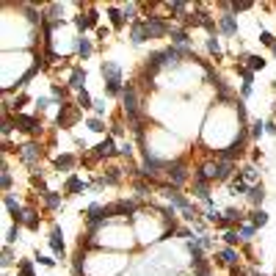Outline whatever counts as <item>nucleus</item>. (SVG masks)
Listing matches in <instances>:
<instances>
[{
	"instance_id": "nucleus-1",
	"label": "nucleus",
	"mask_w": 276,
	"mask_h": 276,
	"mask_svg": "<svg viewBox=\"0 0 276 276\" xmlns=\"http://www.w3.org/2000/svg\"><path fill=\"white\" fill-rule=\"evenodd\" d=\"M86 243L97 246V248H127V251H130L138 243V238H136V229H130L124 221L108 218V221H103L94 232L86 235Z\"/></svg>"
},
{
	"instance_id": "nucleus-2",
	"label": "nucleus",
	"mask_w": 276,
	"mask_h": 276,
	"mask_svg": "<svg viewBox=\"0 0 276 276\" xmlns=\"http://www.w3.org/2000/svg\"><path fill=\"white\" fill-rule=\"evenodd\" d=\"M100 260H103L100 251L86 254V260L77 257V262H75L77 276H119L127 268V257H122V254H105V262H100Z\"/></svg>"
},
{
	"instance_id": "nucleus-3",
	"label": "nucleus",
	"mask_w": 276,
	"mask_h": 276,
	"mask_svg": "<svg viewBox=\"0 0 276 276\" xmlns=\"http://www.w3.org/2000/svg\"><path fill=\"white\" fill-rule=\"evenodd\" d=\"M122 108H124V113H127V119H130V122H138V119H141V113H138V94H136V89H133V86H127V89H124V94H122Z\"/></svg>"
},
{
	"instance_id": "nucleus-4",
	"label": "nucleus",
	"mask_w": 276,
	"mask_h": 276,
	"mask_svg": "<svg viewBox=\"0 0 276 276\" xmlns=\"http://www.w3.org/2000/svg\"><path fill=\"white\" fill-rule=\"evenodd\" d=\"M3 202H6V210H8V215L14 218V224H17V227H22V221H25V207L14 199L11 193H6V199H3Z\"/></svg>"
},
{
	"instance_id": "nucleus-5",
	"label": "nucleus",
	"mask_w": 276,
	"mask_h": 276,
	"mask_svg": "<svg viewBox=\"0 0 276 276\" xmlns=\"http://www.w3.org/2000/svg\"><path fill=\"white\" fill-rule=\"evenodd\" d=\"M163 174L172 179V188H179V185H182V182L188 179V169H185V166H179V163H174V166L169 163Z\"/></svg>"
},
{
	"instance_id": "nucleus-6",
	"label": "nucleus",
	"mask_w": 276,
	"mask_h": 276,
	"mask_svg": "<svg viewBox=\"0 0 276 276\" xmlns=\"http://www.w3.org/2000/svg\"><path fill=\"white\" fill-rule=\"evenodd\" d=\"M163 196L172 202V210H182V213H185V210H191V207H193L191 199H185V196H182V193H177L174 188H166Z\"/></svg>"
},
{
	"instance_id": "nucleus-7",
	"label": "nucleus",
	"mask_w": 276,
	"mask_h": 276,
	"mask_svg": "<svg viewBox=\"0 0 276 276\" xmlns=\"http://www.w3.org/2000/svg\"><path fill=\"white\" fill-rule=\"evenodd\" d=\"M193 196L202 202V205H210L213 202V193H210V182H205V179L193 177Z\"/></svg>"
},
{
	"instance_id": "nucleus-8",
	"label": "nucleus",
	"mask_w": 276,
	"mask_h": 276,
	"mask_svg": "<svg viewBox=\"0 0 276 276\" xmlns=\"http://www.w3.org/2000/svg\"><path fill=\"white\" fill-rule=\"evenodd\" d=\"M149 39V31H146V20H136L130 25V41L133 44H144Z\"/></svg>"
},
{
	"instance_id": "nucleus-9",
	"label": "nucleus",
	"mask_w": 276,
	"mask_h": 276,
	"mask_svg": "<svg viewBox=\"0 0 276 276\" xmlns=\"http://www.w3.org/2000/svg\"><path fill=\"white\" fill-rule=\"evenodd\" d=\"M14 124H17L20 130H25V133H36L41 127L39 116H25V113H17V116H14Z\"/></svg>"
},
{
	"instance_id": "nucleus-10",
	"label": "nucleus",
	"mask_w": 276,
	"mask_h": 276,
	"mask_svg": "<svg viewBox=\"0 0 276 276\" xmlns=\"http://www.w3.org/2000/svg\"><path fill=\"white\" fill-rule=\"evenodd\" d=\"M116 141H113V138H105V141H100V144L94 146V158L97 160H103V158H110V155H116Z\"/></svg>"
},
{
	"instance_id": "nucleus-11",
	"label": "nucleus",
	"mask_w": 276,
	"mask_h": 276,
	"mask_svg": "<svg viewBox=\"0 0 276 276\" xmlns=\"http://www.w3.org/2000/svg\"><path fill=\"white\" fill-rule=\"evenodd\" d=\"M218 34H224V36H235V34H238V17H235L232 11L224 14V17L218 20Z\"/></svg>"
},
{
	"instance_id": "nucleus-12",
	"label": "nucleus",
	"mask_w": 276,
	"mask_h": 276,
	"mask_svg": "<svg viewBox=\"0 0 276 276\" xmlns=\"http://www.w3.org/2000/svg\"><path fill=\"white\" fill-rule=\"evenodd\" d=\"M100 72H103L105 83L108 80H122V67H119L116 61H103L100 64Z\"/></svg>"
},
{
	"instance_id": "nucleus-13",
	"label": "nucleus",
	"mask_w": 276,
	"mask_h": 276,
	"mask_svg": "<svg viewBox=\"0 0 276 276\" xmlns=\"http://www.w3.org/2000/svg\"><path fill=\"white\" fill-rule=\"evenodd\" d=\"M172 44L174 47H188L191 44V34H188V28H174L172 25Z\"/></svg>"
},
{
	"instance_id": "nucleus-14",
	"label": "nucleus",
	"mask_w": 276,
	"mask_h": 276,
	"mask_svg": "<svg viewBox=\"0 0 276 276\" xmlns=\"http://www.w3.org/2000/svg\"><path fill=\"white\" fill-rule=\"evenodd\" d=\"M86 188H89V185H86V182H83V179L77 177V174H69L67 182H64V191H67L69 196H75V193H83Z\"/></svg>"
},
{
	"instance_id": "nucleus-15",
	"label": "nucleus",
	"mask_w": 276,
	"mask_h": 276,
	"mask_svg": "<svg viewBox=\"0 0 276 276\" xmlns=\"http://www.w3.org/2000/svg\"><path fill=\"white\" fill-rule=\"evenodd\" d=\"M83 83H86V69L75 67V69H72V75H69V89L83 91Z\"/></svg>"
},
{
	"instance_id": "nucleus-16",
	"label": "nucleus",
	"mask_w": 276,
	"mask_h": 276,
	"mask_svg": "<svg viewBox=\"0 0 276 276\" xmlns=\"http://www.w3.org/2000/svg\"><path fill=\"white\" fill-rule=\"evenodd\" d=\"M22 160H25V163H36V160L41 158V149H39V144H34V141H31V144H25L22 146Z\"/></svg>"
},
{
	"instance_id": "nucleus-17",
	"label": "nucleus",
	"mask_w": 276,
	"mask_h": 276,
	"mask_svg": "<svg viewBox=\"0 0 276 276\" xmlns=\"http://www.w3.org/2000/svg\"><path fill=\"white\" fill-rule=\"evenodd\" d=\"M50 248H53V254H64V232H61V227H53V232H50Z\"/></svg>"
},
{
	"instance_id": "nucleus-18",
	"label": "nucleus",
	"mask_w": 276,
	"mask_h": 276,
	"mask_svg": "<svg viewBox=\"0 0 276 276\" xmlns=\"http://www.w3.org/2000/svg\"><path fill=\"white\" fill-rule=\"evenodd\" d=\"M246 196H248V202H251V205H254L257 210H260L262 199H265V188H262L260 182H257V185H251V188H248V193H246Z\"/></svg>"
},
{
	"instance_id": "nucleus-19",
	"label": "nucleus",
	"mask_w": 276,
	"mask_h": 276,
	"mask_svg": "<svg viewBox=\"0 0 276 276\" xmlns=\"http://www.w3.org/2000/svg\"><path fill=\"white\" fill-rule=\"evenodd\" d=\"M248 188H251V185H248L241 174H235V177L229 179V191H232V193H248Z\"/></svg>"
},
{
	"instance_id": "nucleus-20",
	"label": "nucleus",
	"mask_w": 276,
	"mask_h": 276,
	"mask_svg": "<svg viewBox=\"0 0 276 276\" xmlns=\"http://www.w3.org/2000/svg\"><path fill=\"white\" fill-rule=\"evenodd\" d=\"M246 61H248V72H251V75H254V72H262V69H265V58H262V55H246Z\"/></svg>"
},
{
	"instance_id": "nucleus-21",
	"label": "nucleus",
	"mask_w": 276,
	"mask_h": 276,
	"mask_svg": "<svg viewBox=\"0 0 276 276\" xmlns=\"http://www.w3.org/2000/svg\"><path fill=\"white\" fill-rule=\"evenodd\" d=\"M108 17H110V22H113V28H122L124 22H127V17H124V11L119 6H108Z\"/></svg>"
},
{
	"instance_id": "nucleus-22",
	"label": "nucleus",
	"mask_w": 276,
	"mask_h": 276,
	"mask_svg": "<svg viewBox=\"0 0 276 276\" xmlns=\"http://www.w3.org/2000/svg\"><path fill=\"white\" fill-rule=\"evenodd\" d=\"M238 174H241V177L246 179L248 185H257V179H260V172H257L254 166H243V169H241Z\"/></svg>"
},
{
	"instance_id": "nucleus-23",
	"label": "nucleus",
	"mask_w": 276,
	"mask_h": 276,
	"mask_svg": "<svg viewBox=\"0 0 276 276\" xmlns=\"http://www.w3.org/2000/svg\"><path fill=\"white\" fill-rule=\"evenodd\" d=\"M22 224H25L31 232H36V229L41 227V221H39V215H36V210H31V207H28V210H25V221H22Z\"/></svg>"
},
{
	"instance_id": "nucleus-24",
	"label": "nucleus",
	"mask_w": 276,
	"mask_h": 276,
	"mask_svg": "<svg viewBox=\"0 0 276 276\" xmlns=\"http://www.w3.org/2000/svg\"><path fill=\"white\" fill-rule=\"evenodd\" d=\"M218 260L224 262V265H235V262L241 260V254H238L235 248H221V251H218Z\"/></svg>"
},
{
	"instance_id": "nucleus-25",
	"label": "nucleus",
	"mask_w": 276,
	"mask_h": 276,
	"mask_svg": "<svg viewBox=\"0 0 276 276\" xmlns=\"http://www.w3.org/2000/svg\"><path fill=\"white\" fill-rule=\"evenodd\" d=\"M91 53H94V44H91V39L80 36V39H77V55H80V58H89Z\"/></svg>"
},
{
	"instance_id": "nucleus-26",
	"label": "nucleus",
	"mask_w": 276,
	"mask_h": 276,
	"mask_svg": "<svg viewBox=\"0 0 276 276\" xmlns=\"http://www.w3.org/2000/svg\"><path fill=\"white\" fill-rule=\"evenodd\" d=\"M75 105H77V108H83V110H94V100H91V94L86 89L77 91V103Z\"/></svg>"
},
{
	"instance_id": "nucleus-27",
	"label": "nucleus",
	"mask_w": 276,
	"mask_h": 276,
	"mask_svg": "<svg viewBox=\"0 0 276 276\" xmlns=\"http://www.w3.org/2000/svg\"><path fill=\"white\" fill-rule=\"evenodd\" d=\"M55 169H58V172L75 169V155H61V158H55Z\"/></svg>"
},
{
	"instance_id": "nucleus-28",
	"label": "nucleus",
	"mask_w": 276,
	"mask_h": 276,
	"mask_svg": "<svg viewBox=\"0 0 276 276\" xmlns=\"http://www.w3.org/2000/svg\"><path fill=\"white\" fill-rule=\"evenodd\" d=\"M44 205L50 207V210H58V207L64 205L61 193H53V191H44Z\"/></svg>"
},
{
	"instance_id": "nucleus-29",
	"label": "nucleus",
	"mask_w": 276,
	"mask_h": 276,
	"mask_svg": "<svg viewBox=\"0 0 276 276\" xmlns=\"http://www.w3.org/2000/svg\"><path fill=\"white\" fill-rule=\"evenodd\" d=\"M251 224H254L257 229L265 227V224H268V213H265L262 207H260V210H254V213H251Z\"/></svg>"
},
{
	"instance_id": "nucleus-30",
	"label": "nucleus",
	"mask_w": 276,
	"mask_h": 276,
	"mask_svg": "<svg viewBox=\"0 0 276 276\" xmlns=\"http://www.w3.org/2000/svg\"><path fill=\"white\" fill-rule=\"evenodd\" d=\"M207 53L215 55V58L221 55V39L218 36H210V39H207Z\"/></svg>"
},
{
	"instance_id": "nucleus-31",
	"label": "nucleus",
	"mask_w": 276,
	"mask_h": 276,
	"mask_svg": "<svg viewBox=\"0 0 276 276\" xmlns=\"http://www.w3.org/2000/svg\"><path fill=\"white\" fill-rule=\"evenodd\" d=\"M86 127H89L91 133H105V122H103V119H97V116L86 119Z\"/></svg>"
},
{
	"instance_id": "nucleus-32",
	"label": "nucleus",
	"mask_w": 276,
	"mask_h": 276,
	"mask_svg": "<svg viewBox=\"0 0 276 276\" xmlns=\"http://www.w3.org/2000/svg\"><path fill=\"white\" fill-rule=\"evenodd\" d=\"M254 232H257V227H254V224H243V227L238 229V235H241V241H251V238H254Z\"/></svg>"
},
{
	"instance_id": "nucleus-33",
	"label": "nucleus",
	"mask_w": 276,
	"mask_h": 276,
	"mask_svg": "<svg viewBox=\"0 0 276 276\" xmlns=\"http://www.w3.org/2000/svg\"><path fill=\"white\" fill-rule=\"evenodd\" d=\"M262 133H265V122L254 119V122H251V138H262Z\"/></svg>"
},
{
	"instance_id": "nucleus-34",
	"label": "nucleus",
	"mask_w": 276,
	"mask_h": 276,
	"mask_svg": "<svg viewBox=\"0 0 276 276\" xmlns=\"http://www.w3.org/2000/svg\"><path fill=\"white\" fill-rule=\"evenodd\" d=\"M97 20H100V17H97L94 8H89V11L83 14V22H86V28H94V25H97Z\"/></svg>"
},
{
	"instance_id": "nucleus-35",
	"label": "nucleus",
	"mask_w": 276,
	"mask_h": 276,
	"mask_svg": "<svg viewBox=\"0 0 276 276\" xmlns=\"http://www.w3.org/2000/svg\"><path fill=\"white\" fill-rule=\"evenodd\" d=\"M260 41L265 44V47H274V44H276V36L271 34V31H260Z\"/></svg>"
},
{
	"instance_id": "nucleus-36",
	"label": "nucleus",
	"mask_w": 276,
	"mask_h": 276,
	"mask_svg": "<svg viewBox=\"0 0 276 276\" xmlns=\"http://www.w3.org/2000/svg\"><path fill=\"white\" fill-rule=\"evenodd\" d=\"M105 110H108L105 100H94V116H97V119H103V116H105Z\"/></svg>"
},
{
	"instance_id": "nucleus-37",
	"label": "nucleus",
	"mask_w": 276,
	"mask_h": 276,
	"mask_svg": "<svg viewBox=\"0 0 276 276\" xmlns=\"http://www.w3.org/2000/svg\"><path fill=\"white\" fill-rule=\"evenodd\" d=\"M20 276H34V262H31V260L20 262Z\"/></svg>"
},
{
	"instance_id": "nucleus-38",
	"label": "nucleus",
	"mask_w": 276,
	"mask_h": 276,
	"mask_svg": "<svg viewBox=\"0 0 276 276\" xmlns=\"http://www.w3.org/2000/svg\"><path fill=\"white\" fill-rule=\"evenodd\" d=\"M188 8H191L188 3H169V11H172V14H177V17H179V14H185Z\"/></svg>"
},
{
	"instance_id": "nucleus-39",
	"label": "nucleus",
	"mask_w": 276,
	"mask_h": 276,
	"mask_svg": "<svg viewBox=\"0 0 276 276\" xmlns=\"http://www.w3.org/2000/svg\"><path fill=\"white\" fill-rule=\"evenodd\" d=\"M50 105H55L53 97H36V110H44V108H50Z\"/></svg>"
},
{
	"instance_id": "nucleus-40",
	"label": "nucleus",
	"mask_w": 276,
	"mask_h": 276,
	"mask_svg": "<svg viewBox=\"0 0 276 276\" xmlns=\"http://www.w3.org/2000/svg\"><path fill=\"white\" fill-rule=\"evenodd\" d=\"M224 241H227L229 246H235V243H241V235H238V229H229V232L224 235Z\"/></svg>"
},
{
	"instance_id": "nucleus-41",
	"label": "nucleus",
	"mask_w": 276,
	"mask_h": 276,
	"mask_svg": "<svg viewBox=\"0 0 276 276\" xmlns=\"http://www.w3.org/2000/svg\"><path fill=\"white\" fill-rule=\"evenodd\" d=\"M11 260H14V251H11V246H6V248H3V268H8Z\"/></svg>"
},
{
	"instance_id": "nucleus-42",
	"label": "nucleus",
	"mask_w": 276,
	"mask_h": 276,
	"mask_svg": "<svg viewBox=\"0 0 276 276\" xmlns=\"http://www.w3.org/2000/svg\"><path fill=\"white\" fill-rule=\"evenodd\" d=\"M122 11H124V17H127V20H133V17H136V3H127V6H122Z\"/></svg>"
},
{
	"instance_id": "nucleus-43",
	"label": "nucleus",
	"mask_w": 276,
	"mask_h": 276,
	"mask_svg": "<svg viewBox=\"0 0 276 276\" xmlns=\"http://www.w3.org/2000/svg\"><path fill=\"white\" fill-rule=\"evenodd\" d=\"M0 182H3V191H11V174H8L6 169H3V179H0Z\"/></svg>"
},
{
	"instance_id": "nucleus-44",
	"label": "nucleus",
	"mask_w": 276,
	"mask_h": 276,
	"mask_svg": "<svg viewBox=\"0 0 276 276\" xmlns=\"http://www.w3.org/2000/svg\"><path fill=\"white\" fill-rule=\"evenodd\" d=\"M119 155H124V158H130V155H133V144H127V141H124V144L119 146Z\"/></svg>"
},
{
	"instance_id": "nucleus-45",
	"label": "nucleus",
	"mask_w": 276,
	"mask_h": 276,
	"mask_svg": "<svg viewBox=\"0 0 276 276\" xmlns=\"http://www.w3.org/2000/svg\"><path fill=\"white\" fill-rule=\"evenodd\" d=\"M36 262H39V265H44V268H55V260H53V257H39Z\"/></svg>"
},
{
	"instance_id": "nucleus-46",
	"label": "nucleus",
	"mask_w": 276,
	"mask_h": 276,
	"mask_svg": "<svg viewBox=\"0 0 276 276\" xmlns=\"http://www.w3.org/2000/svg\"><path fill=\"white\" fill-rule=\"evenodd\" d=\"M265 133H268V136H276V119H268V122H265Z\"/></svg>"
},
{
	"instance_id": "nucleus-47",
	"label": "nucleus",
	"mask_w": 276,
	"mask_h": 276,
	"mask_svg": "<svg viewBox=\"0 0 276 276\" xmlns=\"http://www.w3.org/2000/svg\"><path fill=\"white\" fill-rule=\"evenodd\" d=\"M119 136H124V127H122V124H113V130H110V138H119Z\"/></svg>"
},
{
	"instance_id": "nucleus-48",
	"label": "nucleus",
	"mask_w": 276,
	"mask_h": 276,
	"mask_svg": "<svg viewBox=\"0 0 276 276\" xmlns=\"http://www.w3.org/2000/svg\"><path fill=\"white\" fill-rule=\"evenodd\" d=\"M97 36H100V41H105L110 36V31H108V28H97Z\"/></svg>"
},
{
	"instance_id": "nucleus-49",
	"label": "nucleus",
	"mask_w": 276,
	"mask_h": 276,
	"mask_svg": "<svg viewBox=\"0 0 276 276\" xmlns=\"http://www.w3.org/2000/svg\"><path fill=\"white\" fill-rule=\"evenodd\" d=\"M271 53H274V58H276V44H274V47H271Z\"/></svg>"
},
{
	"instance_id": "nucleus-50",
	"label": "nucleus",
	"mask_w": 276,
	"mask_h": 276,
	"mask_svg": "<svg viewBox=\"0 0 276 276\" xmlns=\"http://www.w3.org/2000/svg\"><path fill=\"white\" fill-rule=\"evenodd\" d=\"M274 119H276V103H274Z\"/></svg>"
},
{
	"instance_id": "nucleus-51",
	"label": "nucleus",
	"mask_w": 276,
	"mask_h": 276,
	"mask_svg": "<svg viewBox=\"0 0 276 276\" xmlns=\"http://www.w3.org/2000/svg\"><path fill=\"white\" fill-rule=\"evenodd\" d=\"M172 276H182V274H172Z\"/></svg>"
},
{
	"instance_id": "nucleus-52",
	"label": "nucleus",
	"mask_w": 276,
	"mask_h": 276,
	"mask_svg": "<svg viewBox=\"0 0 276 276\" xmlns=\"http://www.w3.org/2000/svg\"><path fill=\"white\" fill-rule=\"evenodd\" d=\"M274 86H276V83H274Z\"/></svg>"
}]
</instances>
